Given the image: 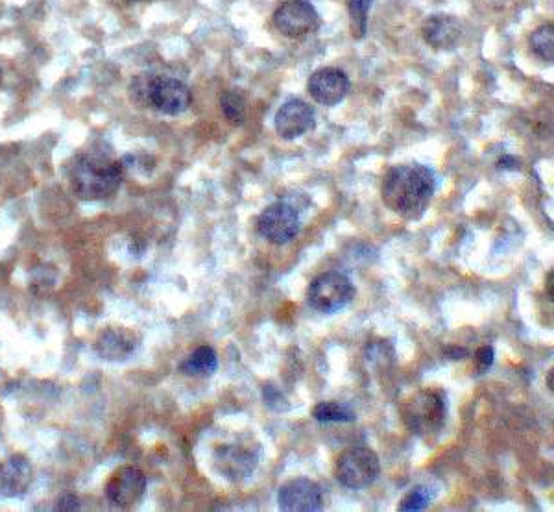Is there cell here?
<instances>
[{
    "mask_svg": "<svg viewBox=\"0 0 554 512\" xmlns=\"http://www.w3.org/2000/svg\"><path fill=\"white\" fill-rule=\"evenodd\" d=\"M124 163L104 152H84L74 159L71 187L85 202H98L115 195L124 180Z\"/></svg>",
    "mask_w": 554,
    "mask_h": 512,
    "instance_id": "obj_2",
    "label": "cell"
},
{
    "mask_svg": "<svg viewBox=\"0 0 554 512\" xmlns=\"http://www.w3.org/2000/svg\"><path fill=\"white\" fill-rule=\"evenodd\" d=\"M530 49L543 61L554 60V28L551 23L540 26L538 30L532 32Z\"/></svg>",
    "mask_w": 554,
    "mask_h": 512,
    "instance_id": "obj_21",
    "label": "cell"
},
{
    "mask_svg": "<svg viewBox=\"0 0 554 512\" xmlns=\"http://www.w3.org/2000/svg\"><path fill=\"white\" fill-rule=\"evenodd\" d=\"M401 415L405 426L409 427L414 435L422 439H431L438 435L446 424V396L433 389L416 392L403 403Z\"/></svg>",
    "mask_w": 554,
    "mask_h": 512,
    "instance_id": "obj_4",
    "label": "cell"
},
{
    "mask_svg": "<svg viewBox=\"0 0 554 512\" xmlns=\"http://www.w3.org/2000/svg\"><path fill=\"white\" fill-rule=\"evenodd\" d=\"M553 376H554V372L553 370H551V372H549V389H551V391H553L554 389Z\"/></svg>",
    "mask_w": 554,
    "mask_h": 512,
    "instance_id": "obj_28",
    "label": "cell"
},
{
    "mask_svg": "<svg viewBox=\"0 0 554 512\" xmlns=\"http://www.w3.org/2000/svg\"><path fill=\"white\" fill-rule=\"evenodd\" d=\"M425 41L436 50H453L462 37V25L453 15H433L422 28Z\"/></svg>",
    "mask_w": 554,
    "mask_h": 512,
    "instance_id": "obj_16",
    "label": "cell"
},
{
    "mask_svg": "<svg viewBox=\"0 0 554 512\" xmlns=\"http://www.w3.org/2000/svg\"><path fill=\"white\" fill-rule=\"evenodd\" d=\"M274 26L283 36L302 39L320 28V15L307 0H287L274 13Z\"/></svg>",
    "mask_w": 554,
    "mask_h": 512,
    "instance_id": "obj_7",
    "label": "cell"
},
{
    "mask_svg": "<svg viewBox=\"0 0 554 512\" xmlns=\"http://www.w3.org/2000/svg\"><path fill=\"white\" fill-rule=\"evenodd\" d=\"M350 12L351 36L362 39L368 32V13L374 6V0H346Z\"/></svg>",
    "mask_w": 554,
    "mask_h": 512,
    "instance_id": "obj_18",
    "label": "cell"
},
{
    "mask_svg": "<svg viewBox=\"0 0 554 512\" xmlns=\"http://www.w3.org/2000/svg\"><path fill=\"white\" fill-rule=\"evenodd\" d=\"M217 354L211 346H200L189 355L180 366L181 374L185 376H211L217 370Z\"/></svg>",
    "mask_w": 554,
    "mask_h": 512,
    "instance_id": "obj_17",
    "label": "cell"
},
{
    "mask_svg": "<svg viewBox=\"0 0 554 512\" xmlns=\"http://www.w3.org/2000/svg\"><path fill=\"white\" fill-rule=\"evenodd\" d=\"M436 191L434 172L418 163L398 165L386 172L381 196L386 208L407 220H420Z\"/></svg>",
    "mask_w": 554,
    "mask_h": 512,
    "instance_id": "obj_1",
    "label": "cell"
},
{
    "mask_svg": "<svg viewBox=\"0 0 554 512\" xmlns=\"http://www.w3.org/2000/svg\"><path fill=\"white\" fill-rule=\"evenodd\" d=\"M220 108L229 124L242 126L246 121V100L239 91H226L220 97Z\"/></svg>",
    "mask_w": 554,
    "mask_h": 512,
    "instance_id": "obj_20",
    "label": "cell"
},
{
    "mask_svg": "<svg viewBox=\"0 0 554 512\" xmlns=\"http://www.w3.org/2000/svg\"><path fill=\"white\" fill-rule=\"evenodd\" d=\"M132 2H148V0H132Z\"/></svg>",
    "mask_w": 554,
    "mask_h": 512,
    "instance_id": "obj_29",
    "label": "cell"
},
{
    "mask_svg": "<svg viewBox=\"0 0 554 512\" xmlns=\"http://www.w3.org/2000/svg\"><path fill=\"white\" fill-rule=\"evenodd\" d=\"M431 503V494L425 487H416L399 503V511L412 512L423 511Z\"/></svg>",
    "mask_w": 554,
    "mask_h": 512,
    "instance_id": "obj_22",
    "label": "cell"
},
{
    "mask_svg": "<svg viewBox=\"0 0 554 512\" xmlns=\"http://www.w3.org/2000/svg\"><path fill=\"white\" fill-rule=\"evenodd\" d=\"M0 80H2V71H0Z\"/></svg>",
    "mask_w": 554,
    "mask_h": 512,
    "instance_id": "obj_30",
    "label": "cell"
},
{
    "mask_svg": "<svg viewBox=\"0 0 554 512\" xmlns=\"http://www.w3.org/2000/svg\"><path fill=\"white\" fill-rule=\"evenodd\" d=\"M497 167L503 169V171H518L519 167H521V161L518 158H514V156H503V158L499 159Z\"/></svg>",
    "mask_w": 554,
    "mask_h": 512,
    "instance_id": "obj_25",
    "label": "cell"
},
{
    "mask_svg": "<svg viewBox=\"0 0 554 512\" xmlns=\"http://www.w3.org/2000/svg\"><path fill=\"white\" fill-rule=\"evenodd\" d=\"M220 476L228 477L229 481H242L250 476L257 466V455L250 448L242 446H224L215 455Z\"/></svg>",
    "mask_w": 554,
    "mask_h": 512,
    "instance_id": "obj_15",
    "label": "cell"
},
{
    "mask_svg": "<svg viewBox=\"0 0 554 512\" xmlns=\"http://www.w3.org/2000/svg\"><path fill=\"white\" fill-rule=\"evenodd\" d=\"M444 354L449 357V359H466L468 357V350L466 348H460V346H446L444 348Z\"/></svg>",
    "mask_w": 554,
    "mask_h": 512,
    "instance_id": "obj_26",
    "label": "cell"
},
{
    "mask_svg": "<svg viewBox=\"0 0 554 512\" xmlns=\"http://www.w3.org/2000/svg\"><path fill=\"white\" fill-rule=\"evenodd\" d=\"M379 472V457L370 448H351L338 459L337 479L351 490H362L374 485Z\"/></svg>",
    "mask_w": 554,
    "mask_h": 512,
    "instance_id": "obj_6",
    "label": "cell"
},
{
    "mask_svg": "<svg viewBox=\"0 0 554 512\" xmlns=\"http://www.w3.org/2000/svg\"><path fill=\"white\" fill-rule=\"evenodd\" d=\"M146 490V476L143 470L135 466H124L109 477L106 485V496L108 500L121 507V509H132L139 501L143 500Z\"/></svg>",
    "mask_w": 554,
    "mask_h": 512,
    "instance_id": "obj_10",
    "label": "cell"
},
{
    "mask_svg": "<svg viewBox=\"0 0 554 512\" xmlns=\"http://www.w3.org/2000/svg\"><path fill=\"white\" fill-rule=\"evenodd\" d=\"M350 78L348 74L335 67H324L311 74L307 89L311 97L322 106H337L350 93Z\"/></svg>",
    "mask_w": 554,
    "mask_h": 512,
    "instance_id": "obj_11",
    "label": "cell"
},
{
    "mask_svg": "<svg viewBox=\"0 0 554 512\" xmlns=\"http://www.w3.org/2000/svg\"><path fill=\"white\" fill-rule=\"evenodd\" d=\"M133 102L148 106L163 115H180L191 106V89L178 78L143 74L130 87Z\"/></svg>",
    "mask_w": 554,
    "mask_h": 512,
    "instance_id": "obj_3",
    "label": "cell"
},
{
    "mask_svg": "<svg viewBox=\"0 0 554 512\" xmlns=\"http://www.w3.org/2000/svg\"><path fill=\"white\" fill-rule=\"evenodd\" d=\"M314 110L300 98L287 100L276 115V132L279 137L292 141L314 128Z\"/></svg>",
    "mask_w": 554,
    "mask_h": 512,
    "instance_id": "obj_12",
    "label": "cell"
},
{
    "mask_svg": "<svg viewBox=\"0 0 554 512\" xmlns=\"http://www.w3.org/2000/svg\"><path fill=\"white\" fill-rule=\"evenodd\" d=\"M553 278H554V272H553V270H551V272H549V276H547V289H549V298H551V300H554V291H553L554 281H553Z\"/></svg>",
    "mask_w": 554,
    "mask_h": 512,
    "instance_id": "obj_27",
    "label": "cell"
},
{
    "mask_svg": "<svg viewBox=\"0 0 554 512\" xmlns=\"http://www.w3.org/2000/svg\"><path fill=\"white\" fill-rule=\"evenodd\" d=\"M137 344V335L132 330L113 326L98 335L95 350L106 361H124L137 350Z\"/></svg>",
    "mask_w": 554,
    "mask_h": 512,
    "instance_id": "obj_14",
    "label": "cell"
},
{
    "mask_svg": "<svg viewBox=\"0 0 554 512\" xmlns=\"http://www.w3.org/2000/svg\"><path fill=\"white\" fill-rule=\"evenodd\" d=\"M494 359V348H490V346H482V348H479V350L475 352V363H477L479 372H486L488 368H492Z\"/></svg>",
    "mask_w": 554,
    "mask_h": 512,
    "instance_id": "obj_23",
    "label": "cell"
},
{
    "mask_svg": "<svg viewBox=\"0 0 554 512\" xmlns=\"http://www.w3.org/2000/svg\"><path fill=\"white\" fill-rule=\"evenodd\" d=\"M313 416L318 422H324V424H329V422H355V418H357L351 407L337 402L318 403L314 407Z\"/></svg>",
    "mask_w": 554,
    "mask_h": 512,
    "instance_id": "obj_19",
    "label": "cell"
},
{
    "mask_svg": "<svg viewBox=\"0 0 554 512\" xmlns=\"http://www.w3.org/2000/svg\"><path fill=\"white\" fill-rule=\"evenodd\" d=\"M32 483V466L21 455L0 464V498H21Z\"/></svg>",
    "mask_w": 554,
    "mask_h": 512,
    "instance_id": "obj_13",
    "label": "cell"
},
{
    "mask_svg": "<svg viewBox=\"0 0 554 512\" xmlns=\"http://www.w3.org/2000/svg\"><path fill=\"white\" fill-rule=\"evenodd\" d=\"M279 509L285 512H316L324 507V492L318 483L298 477L290 479L277 494Z\"/></svg>",
    "mask_w": 554,
    "mask_h": 512,
    "instance_id": "obj_9",
    "label": "cell"
},
{
    "mask_svg": "<svg viewBox=\"0 0 554 512\" xmlns=\"http://www.w3.org/2000/svg\"><path fill=\"white\" fill-rule=\"evenodd\" d=\"M257 230L268 243L283 246L300 233V215L287 202H276L259 215Z\"/></svg>",
    "mask_w": 554,
    "mask_h": 512,
    "instance_id": "obj_8",
    "label": "cell"
},
{
    "mask_svg": "<svg viewBox=\"0 0 554 512\" xmlns=\"http://www.w3.org/2000/svg\"><path fill=\"white\" fill-rule=\"evenodd\" d=\"M353 296H355V287L350 278L342 272L333 270V272L320 274L309 285L307 302L320 313H337L350 304Z\"/></svg>",
    "mask_w": 554,
    "mask_h": 512,
    "instance_id": "obj_5",
    "label": "cell"
},
{
    "mask_svg": "<svg viewBox=\"0 0 554 512\" xmlns=\"http://www.w3.org/2000/svg\"><path fill=\"white\" fill-rule=\"evenodd\" d=\"M58 511H78L80 509V503H78V498L73 496V494H67L63 496L60 501H58Z\"/></svg>",
    "mask_w": 554,
    "mask_h": 512,
    "instance_id": "obj_24",
    "label": "cell"
}]
</instances>
